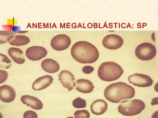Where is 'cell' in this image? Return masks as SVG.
I'll use <instances>...</instances> for the list:
<instances>
[{
	"label": "cell",
	"mask_w": 158,
	"mask_h": 118,
	"mask_svg": "<svg viewBox=\"0 0 158 118\" xmlns=\"http://www.w3.org/2000/svg\"><path fill=\"white\" fill-rule=\"evenodd\" d=\"M72 56L81 64H92L98 60V50L95 46L85 41H79L74 44L71 50Z\"/></svg>",
	"instance_id": "obj_1"
},
{
	"label": "cell",
	"mask_w": 158,
	"mask_h": 118,
	"mask_svg": "<svg viewBox=\"0 0 158 118\" xmlns=\"http://www.w3.org/2000/svg\"><path fill=\"white\" fill-rule=\"evenodd\" d=\"M135 93V88L132 87L125 83L118 82L108 85L104 90V95L108 100L117 103L122 100L132 98Z\"/></svg>",
	"instance_id": "obj_2"
},
{
	"label": "cell",
	"mask_w": 158,
	"mask_h": 118,
	"mask_svg": "<svg viewBox=\"0 0 158 118\" xmlns=\"http://www.w3.org/2000/svg\"><path fill=\"white\" fill-rule=\"evenodd\" d=\"M122 68L113 61H106L102 63L98 69V76L103 81L107 82L117 80L122 75Z\"/></svg>",
	"instance_id": "obj_3"
},
{
	"label": "cell",
	"mask_w": 158,
	"mask_h": 118,
	"mask_svg": "<svg viewBox=\"0 0 158 118\" xmlns=\"http://www.w3.org/2000/svg\"><path fill=\"white\" fill-rule=\"evenodd\" d=\"M145 104L139 100H126L121 102L118 109L123 115L131 116L139 114L144 109Z\"/></svg>",
	"instance_id": "obj_4"
},
{
	"label": "cell",
	"mask_w": 158,
	"mask_h": 118,
	"mask_svg": "<svg viewBox=\"0 0 158 118\" xmlns=\"http://www.w3.org/2000/svg\"><path fill=\"white\" fill-rule=\"evenodd\" d=\"M135 54L137 58L140 60H150L155 57L156 49L151 43H141L136 47Z\"/></svg>",
	"instance_id": "obj_5"
},
{
	"label": "cell",
	"mask_w": 158,
	"mask_h": 118,
	"mask_svg": "<svg viewBox=\"0 0 158 118\" xmlns=\"http://www.w3.org/2000/svg\"><path fill=\"white\" fill-rule=\"evenodd\" d=\"M71 43L70 37L66 34H59L53 37L51 42L52 48L56 51H63L67 49Z\"/></svg>",
	"instance_id": "obj_6"
},
{
	"label": "cell",
	"mask_w": 158,
	"mask_h": 118,
	"mask_svg": "<svg viewBox=\"0 0 158 118\" xmlns=\"http://www.w3.org/2000/svg\"><path fill=\"white\" fill-rule=\"evenodd\" d=\"M130 83L139 87H148L153 84V81L150 76L140 73H135L128 78Z\"/></svg>",
	"instance_id": "obj_7"
},
{
	"label": "cell",
	"mask_w": 158,
	"mask_h": 118,
	"mask_svg": "<svg viewBox=\"0 0 158 118\" xmlns=\"http://www.w3.org/2000/svg\"><path fill=\"white\" fill-rule=\"evenodd\" d=\"M123 40L117 34H109L104 37L102 44L104 47L110 50L118 49L123 45Z\"/></svg>",
	"instance_id": "obj_8"
},
{
	"label": "cell",
	"mask_w": 158,
	"mask_h": 118,
	"mask_svg": "<svg viewBox=\"0 0 158 118\" xmlns=\"http://www.w3.org/2000/svg\"><path fill=\"white\" fill-rule=\"evenodd\" d=\"M48 54L47 49L40 46H31L26 50V56L30 60L39 61L44 58Z\"/></svg>",
	"instance_id": "obj_9"
},
{
	"label": "cell",
	"mask_w": 158,
	"mask_h": 118,
	"mask_svg": "<svg viewBox=\"0 0 158 118\" xmlns=\"http://www.w3.org/2000/svg\"><path fill=\"white\" fill-rule=\"evenodd\" d=\"M59 81L64 87L68 91L73 90L75 87V78L73 74L68 70H62L58 75Z\"/></svg>",
	"instance_id": "obj_10"
},
{
	"label": "cell",
	"mask_w": 158,
	"mask_h": 118,
	"mask_svg": "<svg viewBox=\"0 0 158 118\" xmlns=\"http://www.w3.org/2000/svg\"><path fill=\"white\" fill-rule=\"evenodd\" d=\"M16 97L14 88L9 85H4L0 87V99L6 103L12 102Z\"/></svg>",
	"instance_id": "obj_11"
},
{
	"label": "cell",
	"mask_w": 158,
	"mask_h": 118,
	"mask_svg": "<svg viewBox=\"0 0 158 118\" xmlns=\"http://www.w3.org/2000/svg\"><path fill=\"white\" fill-rule=\"evenodd\" d=\"M53 77L51 75H44L38 78L34 82L32 88L35 91H41L48 87L52 83Z\"/></svg>",
	"instance_id": "obj_12"
},
{
	"label": "cell",
	"mask_w": 158,
	"mask_h": 118,
	"mask_svg": "<svg viewBox=\"0 0 158 118\" xmlns=\"http://www.w3.org/2000/svg\"><path fill=\"white\" fill-rule=\"evenodd\" d=\"M22 103L34 109L41 110L43 108V104L37 97L29 95H24L21 97Z\"/></svg>",
	"instance_id": "obj_13"
},
{
	"label": "cell",
	"mask_w": 158,
	"mask_h": 118,
	"mask_svg": "<svg viewBox=\"0 0 158 118\" xmlns=\"http://www.w3.org/2000/svg\"><path fill=\"white\" fill-rule=\"evenodd\" d=\"M75 87L79 92L87 93L91 92L94 87L93 83L89 80L81 79L75 82Z\"/></svg>",
	"instance_id": "obj_14"
},
{
	"label": "cell",
	"mask_w": 158,
	"mask_h": 118,
	"mask_svg": "<svg viewBox=\"0 0 158 118\" xmlns=\"http://www.w3.org/2000/svg\"><path fill=\"white\" fill-rule=\"evenodd\" d=\"M107 108V103L103 100L94 101L90 106L91 112L96 115L103 114L106 112Z\"/></svg>",
	"instance_id": "obj_15"
},
{
	"label": "cell",
	"mask_w": 158,
	"mask_h": 118,
	"mask_svg": "<svg viewBox=\"0 0 158 118\" xmlns=\"http://www.w3.org/2000/svg\"><path fill=\"white\" fill-rule=\"evenodd\" d=\"M41 66L44 70L51 73H57L60 69L59 64L52 59H45L42 61Z\"/></svg>",
	"instance_id": "obj_16"
},
{
	"label": "cell",
	"mask_w": 158,
	"mask_h": 118,
	"mask_svg": "<svg viewBox=\"0 0 158 118\" xmlns=\"http://www.w3.org/2000/svg\"><path fill=\"white\" fill-rule=\"evenodd\" d=\"M10 56L15 63L18 64H23L25 61L23 52L19 48L15 47L10 48L8 50Z\"/></svg>",
	"instance_id": "obj_17"
},
{
	"label": "cell",
	"mask_w": 158,
	"mask_h": 118,
	"mask_svg": "<svg viewBox=\"0 0 158 118\" xmlns=\"http://www.w3.org/2000/svg\"><path fill=\"white\" fill-rule=\"evenodd\" d=\"M30 41V40L28 37L22 35H17L12 37L8 42L11 45L20 46L27 45Z\"/></svg>",
	"instance_id": "obj_18"
},
{
	"label": "cell",
	"mask_w": 158,
	"mask_h": 118,
	"mask_svg": "<svg viewBox=\"0 0 158 118\" xmlns=\"http://www.w3.org/2000/svg\"><path fill=\"white\" fill-rule=\"evenodd\" d=\"M15 33L9 31H1L0 32V44H2L9 41Z\"/></svg>",
	"instance_id": "obj_19"
},
{
	"label": "cell",
	"mask_w": 158,
	"mask_h": 118,
	"mask_svg": "<svg viewBox=\"0 0 158 118\" xmlns=\"http://www.w3.org/2000/svg\"><path fill=\"white\" fill-rule=\"evenodd\" d=\"M1 55V65L0 66L1 68L5 69H9L11 65V61L10 60L7 56L4 54H0Z\"/></svg>",
	"instance_id": "obj_20"
},
{
	"label": "cell",
	"mask_w": 158,
	"mask_h": 118,
	"mask_svg": "<svg viewBox=\"0 0 158 118\" xmlns=\"http://www.w3.org/2000/svg\"><path fill=\"white\" fill-rule=\"evenodd\" d=\"M72 104L75 108H85L86 106V101L81 97H77L73 101Z\"/></svg>",
	"instance_id": "obj_21"
},
{
	"label": "cell",
	"mask_w": 158,
	"mask_h": 118,
	"mask_svg": "<svg viewBox=\"0 0 158 118\" xmlns=\"http://www.w3.org/2000/svg\"><path fill=\"white\" fill-rule=\"evenodd\" d=\"M74 117L76 118H89L90 117L89 113L86 110H81L76 111L74 114Z\"/></svg>",
	"instance_id": "obj_22"
},
{
	"label": "cell",
	"mask_w": 158,
	"mask_h": 118,
	"mask_svg": "<svg viewBox=\"0 0 158 118\" xmlns=\"http://www.w3.org/2000/svg\"><path fill=\"white\" fill-rule=\"evenodd\" d=\"M23 117L24 118H35L38 117V115L37 113L33 111L29 110L25 112L23 115Z\"/></svg>",
	"instance_id": "obj_23"
},
{
	"label": "cell",
	"mask_w": 158,
	"mask_h": 118,
	"mask_svg": "<svg viewBox=\"0 0 158 118\" xmlns=\"http://www.w3.org/2000/svg\"><path fill=\"white\" fill-rule=\"evenodd\" d=\"M0 74H1L0 75V77H1L0 84H2L5 81H6L9 74L6 71L2 70V69H0Z\"/></svg>",
	"instance_id": "obj_24"
},
{
	"label": "cell",
	"mask_w": 158,
	"mask_h": 118,
	"mask_svg": "<svg viewBox=\"0 0 158 118\" xmlns=\"http://www.w3.org/2000/svg\"><path fill=\"white\" fill-rule=\"evenodd\" d=\"M94 70V68L93 66H90V65H85L84 66L82 69V71L83 73L85 74H90L91 73H93Z\"/></svg>",
	"instance_id": "obj_25"
}]
</instances>
